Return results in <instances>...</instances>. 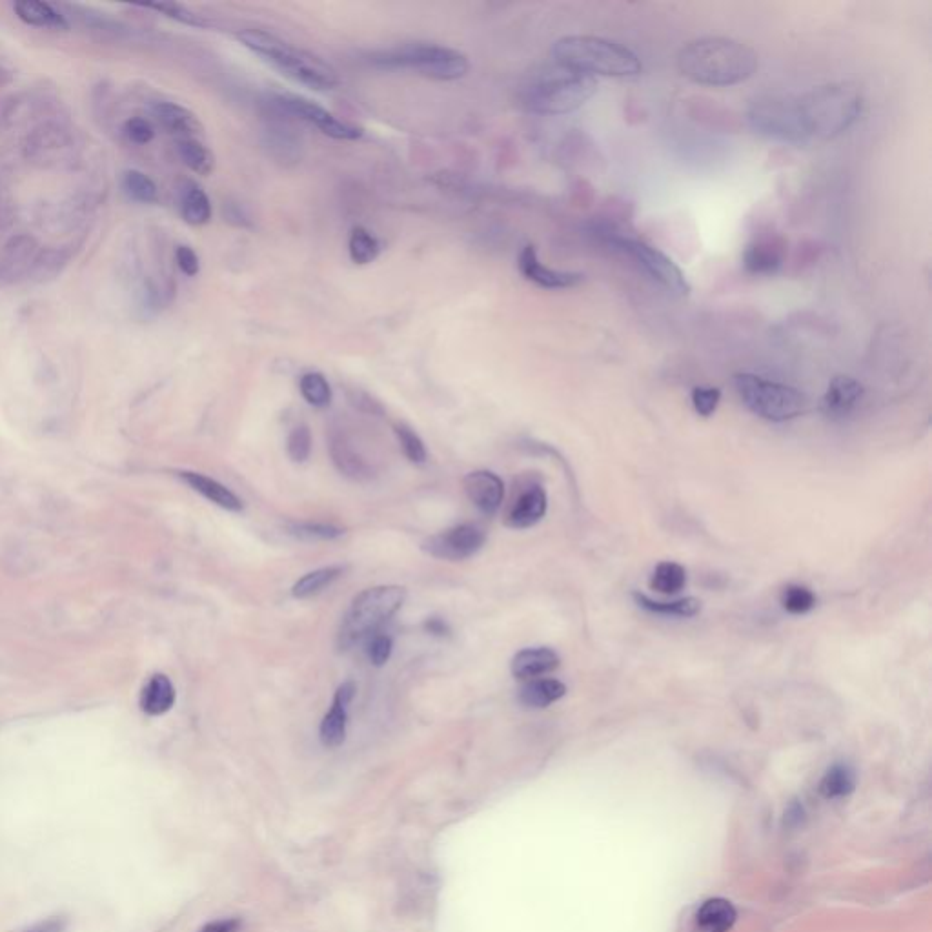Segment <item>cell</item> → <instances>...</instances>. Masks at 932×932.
I'll use <instances>...</instances> for the list:
<instances>
[{"mask_svg":"<svg viewBox=\"0 0 932 932\" xmlns=\"http://www.w3.org/2000/svg\"><path fill=\"white\" fill-rule=\"evenodd\" d=\"M758 68V53L727 37L694 39L678 53L679 73L701 86H736L754 77Z\"/></svg>","mask_w":932,"mask_h":932,"instance_id":"1","label":"cell"},{"mask_svg":"<svg viewBox=\"0 0 932 932\" xmlns=\"http://www.w3.org/2000/svg\"><path fill=\"white\" fill-rule=\"evenodd\" d=\"M237 39L244 48L261 57L286 79L303 84L314 92H330L341 84V77L332 64L323 61L312 51L297 48L274 33L264 30L239 31Z\"/></svg>","mask_w":932,"mask_h":932,"instance_id":"2","label":"cell"},{"mask_svg":"<svg viewBox=\"0 0 932 932\" xmlns=\"http://www.w3.org/2000/svg\"><path fill=\"white\" fill-rule=\"evenodd\" d=\"M863 108L862 90L849 81L812 88L798 99L801 122L809 139H836L858 121Z\"/></svg>","mask_w":932,"mask_h":932,"instance_id":"3","label":"cell"},{"mask_svg":"<svg viewBox=\"0 0 932 932\" xmlns=\"http://www.w3.org/2000/svg\"><path fill=\"white\" fill-rule=\"evenodd\" d=\"M554 62L581 75L636 77L643 70L634 51L594 35H567L552 44Z\"/></svg>","mask_w":932,"mask_h":932,"instance_id":"4","label":"cell"},{"mask_svg":"<svg viewBox=\"0 0 932 932\" xmlns=\"http://www.w3.org/2000/svg\"><path fill=\"white\" fill-rule=\"evenodd\" d=\"M368 62L379 70L414 71L432 81H457L470 70L465 53L436 42H410L374 51L368 55Z\"/></svg>","mask_w":932,"mask_h":932,"instance_id":"5","label":"cell"},{"mask_svg":"<svg viewBox=\"0 0 932 932\" xmlns=\"http://www.w3.org/2000/svg\"><path fill=\"white\" fill-rule=\"evenodd\" d=\"M598 92L594 77L554 66L541 71L528 82L523 92V104L539 115H565L576 112Z\"/></svg>","mask_w":932,"mask_h":932,"instance_id":"6","label":"cell"},{"mask_svg":"<svg viewBox=\"0 0 932 932\" xmlns=\"http://www.w3.org/2000/svg\"><path fill=\"white\" fill-rule=\"evenodd\" d=\"M403 587H374L361 592L352 601L339 630V647L348 649L357 641L372 636L405 603Z\"/></svg>","mask_w":932,"mask_h":932,"instance_id":"7","label":"cell"},{"mask_svg":"<svg viewBox=\"0 0 932 932\" xmlns=\"http://www.w3.org/2000/svg\"><path fill=\"white\" fill-rule=\"evenodd\" d=\"M734 388L741 403L752 414L772 423L791 421L807 410V397L800 390L763 379L760 375L738 374L734 377Z\"/></svg>","mask_w":932,"mask_h":932,"instance_id":"8","label":"cell"},{"mask_svg":"<svg viewBox=\"0 0 932 932\" xmlns=\"http://www.w3.org/2000/svg\"><path fill=\"white\" fill-rule=\"evenodd\" d=\"M599 235L603 237L605 243L630 257L639 268L645 270V274L652 277L670 294L679 295V297L690 294L689 281L681 272V268L670 259L669 255L663 254L656 246L638 237H632L629 233L614 230V228H601Z\"/></svg>","mask_w":932,"mask_h":932,"instance_id":"9","label":"cell"},{"mask_svg":"<svg viewBox=\"0 0 932 932\" xmlns=\"http://www.w3.org/2000/svg\"><path fill=\"white\" fill-rule=\"evenodd\" d=\"M750 128L774 141L803 144L809 141L801 122L798 99L783 95H763L750 104Z\"/></svg>","mask_w":932,"mask_h":932,"instance_id":"10","label":"cell"},{"mask_svg":"<svg viewBox=\"0 0 932 932\" xmlns=\"http://www.w3.org/2000/svg\"><path fill=\"white\" fill-rule=\"evenodd\" d=\"M268 106L270 110L281 113L284 117H292V119L312 124L319 132L325 133L326 137H332L337 141H357L363 137V130L359 126L341 121L337 115L328 112L323 106L299 95L277 93L270 97Z\"/></svg>","mask_w":932,"mask_h":932,"instance_id":"11","label":"cell"},{"mask_svg":"<svg viewBox=\"0 0 932 932\" xmlns=\"http://www.w3.org/2000/svg\"><path fill=\"white\" fill-rule=\"evenodd\" d=\"M485 532L474 525H459L441 534L428 537L423 548L430 556L448 561L472 558L485 545Z\"/></svg>","mask_w":932,"mask_h":932,"instance_id":"12","label":"cell"},{"mask_svg":"<svg viewBox=\"0 0 932 932\" xmlns=\"http://www.w3.org/2000/svg\"><path fill=\"white\" fill-rule=\"evenodd\" d=\"M517 266H519V272L527 281L536 284L539 288H545V290L576 288L585 279V275L579 274V272L556 270V268H550L547 264L541 263L539 257H537L536 248L530 246V244L521 250L519 259H517Z\"/></svg>","mask_w":932,"mask_h":932,"instance_id":"13","label":"cell"},{"mask_svg":"<svg viewBox=\"0 0 932 932\" xmlns=\"http://www.w3.org/2000/svg\"><path fill=\"white\" fill-rule=\"evenodd\" d=\"M787 241L778 233L756 237L743 254V266L752 275L778 274L785 263Z\"/></svg>","mask_w":932,"mask_h":932,"instance_id":"14","label":"cell"},{"mask_svg":"<svg viewBox=\"0 0 932 932\" xmlns=\"http://www.w3.org/2000/svg\"><path fill=\"white\" fill-rule=\"evenodd\" d=\"M862 397L863 386L860 381L849 375H838L832 379L821 399V412L831 419H843L860 405Z\"/></svg>","mask_w":932,"mask_h":932,"instance_id":"15","label":"cell"},{"mask_svg":"<svg viewBox=\"0 0 932 932\" xmlns=\"http://www.w3.org/2000/svg\"><path fill=\"white\" fill-rule=\"evenodd\" d=\"M463 485L466 496L481 512L496 514L505 497V485L496 474L488 470L472 472L465 477Z\"/></svg>","mask_w":932,"mask_h":932,"instance_id":"16","label":"cell"},{"mask_svg":"<svg viewBox=\"0 0 932 932\" xmlns=\"http://www.w3.org/2000/svg\"><path fill=\"white\" fill-rule=\"evenodd\" d=\"M153 113L168 132L179 139H199L204 128L199 117L175 102H155Z\"/></svg>","mask_w":932,"mask_h":932,"instance_id":"17","label":"cell"},{"mask_svg":"<svg viewBox=\"0 0 932 932\" xmlns=\"http://www.w3.org/2000/svg\"><path fill=\"white\" fill-rule=\"evenodd\" d=\"M355 685L352 681L343 683L335 692L332 709L321 723V741L326 747H339L346 738V720L348 705L354 699Z\"/></svg>","mask_w":932,"mask_h":932,"instance_id":"18","label":"cell"},{"mask_svg":"<svg viewBox=\"0 0 932 932\" xmlns=\"http://www.w3.org/2000/svg\"><path fill=\"white\" fill-rule=\"evenodd\" d=\"M547 512V494L534 485L517 497L507 514V525L512 528H530L539 523Z\"/></svg>","mask_w":932,"mask_h":932,"instance_id":"19","label":"cell"},{"mask_svg":"<svg viewBox=\"0 0 932 932\" xmlns=\"http://www.w3.org/2000/svg\"><path fill=\"white\" fill-rule=\"evenodd\" d=\"M559 667V656L552 649H525L512 659V674L517 679H534Z\"/></svg>","mask_w":932,"mask_h":932,"instance_id":"20","label":"cell"},{"mask_svg":"<svg viewBox=\"0 0 932 932\" xmlns=\"http://www.w3.org/2000/svg\"><path fill=\"white\" fill-rule=\"evenodd\" d=\"M13 10L17 13V17L28 26L50 28V30H70V24L64 19L61 11L55 10L48 2L19 0V2H15Z\"/></svg>","mask_w":932,"mask_h":932,"instance_id":"21","label":"cell"},{"mask_svg":"<svg viewBox=\"0 0 932 932\" xmlns=\"http://www.w3.org/2000/svg\"><path fill=\"white\" fill-rule=\"evenodd\" d=\"M175 705V687L166 674H153L141 692V710L148 716H163Z\"/></svg>","mask_w":932,"mask_h":932,"instance_id":"22","label":"cell"},{"mask_svg":"<svg viewBox=\"0 0 932 932\" xmlns=\"http://www.w3.org/2000/svg\"><path fill=\"white\" fill-rule=\"evenodd\" d=\"M179 476L186 485H190L195 492H199L201 496L210 499L215 505L226 508V510H232V512L243 510L241 499L235 496L232 490H228L221 483H217L215 479H210V477L203 476V474H197V472H181Z\"/></svg>","mask_w":932,"mask_h":932,"instance_id":"23","label":"cell"},{"mask_svg":"<svg viewBox=\"0 0 932 932\" xmlns=\"http://www.w3.org/2000/svg\"><path fill=\"white\" fill-rule=\"evenodd\" d=\"M567 694V687L558 679H534L519 690V701L530 709H545Z\"/></svg>","mask_w":932,"mask_h":932,"instance_id":"24","label":"cell"},{"mask_svg":"<svg viewBox=\"0 0 932 932\" xmlns=\"http://www.w3.org/2000/svg\"><path fill=\"white\" fill-rule=\"evenodd\" d=\"M736 922V909L727 900H709L698 911V925L703 932H729Z\"/></svg>","mask_w":932,"mask_h":932,"instance_id":"25","label":"cell"},{"mask_svg":"<svg viewBox=\"0 0 932 932\" xmlns=\"http://www.w3.org/2000/svg\"><path fill=\"white\" fill-rule=\"evenodd\" d=\"M264 133H266V142L264 144L270 148V153L274 155L275 159H279L283 163L299 161L301 141H299V137L295 135L290 126H286L284 122H279L277 126H270L268 130H264Z\"/></svg>","mask_w":932,"mask_h":932,"instance_id":"26","label":"cell"},{"mask_svg":"<svg viewBox=\"0 0 932 932\" xmlns=\"http://www.w3.org/2000/svg\"><path fill=\"white\" fill-rule=\"evenodd\" d=\"M177 153L192 172L210 175L215 168V157L201 139H179Z\"/></svg>","mask_w":932,"mask_h":932,"instance_id":"27","label":"cell"},{"mask_svg":"<svg viewBox=\"0 0 932 932\" xmlns=\"http://www.w3.org/2000/svg\"><path fill=\"white\" fill-rule=\"evenodd\" d=\"M183 219L192 226H204L212 219V203L203 188L190 184L183 193L181 203Z\"/></svg>","mask_w":932,"mask_h":932,"instance_id":"28","label":"cell"},{"mask_svg":"<svg viewBox=\"0 0 932 932\" xmlns=\"http://www.w3.org/2000/svg\"><path fill=\"white\" fill-rule=\"evenodd\" d=\"M634 599L639 607L654 612V614H663V616H678V618H692L699 614L701 610V601L696 598L678 599V601H654L647 598L645 594H634Z\"/></svg>","mask_w":932,"mask_h":932,"instance_id":"29","label":"cell"},{"mask_svg":"<svg viewBox=\"0 0 932 932\" xmlns=\"http://www.w3.org/2000/svg\"><path fill=\"white\" fill-rule=\"evenodd\" d=\"M348 254L352 263L366 266L374 263L381 254V243L374 233L368 232L363 226H355L348 239Z\"/></svg>","mask_w":932,"mask_h":932,"instance_id":"30","label":"cell"},{"mask_svg":"<svg viewBox=\"0 0 932 932\" xmlns=\"http://www.w3.org/2000/svg\"><path fill=\"white\" fill-rule=\"evenodd\" d=\"M330 450H332L335 465L345 476L354 477V479H365V477H370V474H372V470H370V466L366 465L365 459H361L359 454H355L343 437H335Z\"/></svg>","mask_w":932,"mask_h":932,"instance_id":"31","label":"cell"},{"mask_svg":"<svg viewBox=\"0 0 932 932\" xmlns=\"http://www.w3.org/2000/svg\"><path fill=\"white\" fill-rule=\"evenodd\" d=\"M341 574H343V568L341 567H326L314 570V572L306 574V576H303V578L295 583L294 588H292V594H294L295 598L299 599L317 596V594H321L326 587H330L335 579H339Z\"/></svg>","mask_w":932,"mask_h":932,"instance_id":"32","label":"cell"},{"mask_svg":"<svg viewBox=\"0 0 932 932\" xmlns=\"http://www.w3.org/2000/svg\"><path fill=\"white\" fill-rule=\"evenodd\" d=\"M685 585H687V570L678 563H670V561L659 563L650 579V587L661 594H678Z\"/></svg>","mask_w":932,"mask_h":932,"instance_id":"33","label":"cell"},{"mask_svg":"<svg viewBox=\"0 0 932 932\" xmlns=\"http://www.w3.org/2000/svg\"><path fill=\"white\" fill-rule=\"evenodd\" d=\"M299 390L304 401L315 408H326L332 403V388L325 375L319 372H308L299 381Z\"/></svg>","mask_w":932,"mask_h":932,"instance_id":"34","label":"cell"},{"mask_svg":"<svg viewBox=\"0 0 932 932\" xmlns=\"http://www.w3.org/2000/svg\"><path fill=\"white\" fill-rule=\"evenodd\" d=\"M124 190L137 203L153 204L159 201L157 184L139 170H128L124 173Z\"/></svg>","mask_w":932,"mask_h":932,"instance_id":"35","label":"cell"},{"mask_svg":"<svg viewBox=\"0 0 932 932\" xmlns=\"http://www.w3.org/2000/svg\"><path fill=\"white\" fill-rule=\"evenodd\" d=\"M854 789V774L847 765H834L821 780L820 791L825 798L847 796Z\"/></svg>","mask_w":932,"mask_h":932,"instance_id":"36","label":"cell"},{"mask_svg":"<svg viewBox=\"0 0 932 932\" xmlns=\"http://www.w3.org/2000/svg\"><path fill=\"white\" fill-rule=\"evenodd\" d=\"M144 8L148 10L159 11L163 13L166 17H170L173 21L181 22V24H186V26H192V28H208L210 26V21L204 19L203 15L195 13V11L188 10L183 4H175V2H153V4H142Z\"/></svg>","mask_w":932,"mask_h":932,"instance_id":"37","label":"cell"},{"mask_svg":"<svg viewBox=\"0 0 932 932\" xmlns=\"http://www.w3.org/2000/svg\"><path fill=\"white\" fill-rule=\"evenodd\" d=\"M781 605L791 612V614H807L812 608L816 607V596L812 594L811 588L801 587V585H789L781 594Z\"/></svg>","mask_w":932,"mask_h":932,"instance_id":"38","label":"cell"},{"mask_svg":"<svg viewBox=\"0 0 932 932\" xmlns=\"http://www.w3.org/2000/svg\"><path fill=\"white\" fill-rule=\"evenodd\" d=\"M394 430H396L397 439H399L406 457L410 461H414V463H425L426 448L423 441H421V437L417 436L410 426L403 425V423L394 426Z\"/></svg>","mask_w":932,"mask_h":932,"instance_id":"39","label":"cell"},{"mask_svg":"<svg viewBox=\"0 0 932 932\" xmlns=\"http://www.w3.org/2000/svg\"><path fill=\"white\" fill-rule=\"evenodd\" d=\"M721 401L720 388L714 386H696L692 390V405L694 410L701 417H710L716 410Z\"/></svg>","mask_w":932,"mask_h":932,"instance_id":"40","label":"cell"},{"mask_svg":"<svg viewBox=\"0 0 932 932\" xmlns=\"http://www.w3.org/2000/svg\"><path fill=\"white\" fill-rule=\"evenodd\" d=\"M290 534L308 541H317V539H335L343 536V528L334 527V525H321V523H299L290 527Z\"/></svg>","mask_w":932,"mask_h":932,"instance_id":"41","label":"cell"},{"mask_svg":"<svg viewBox=\"0 0 932 932\" xmlns=\"http://www.w3.org/2000/svg\"><path fill=\"white\" fill-rule=\"evenodd\" d=\"M312 450V436L306 426H297L288 437V454L295 463H303L310 456Z\"/></svg>","mask_w":932,"mask_h":932,"instance_id":"42","label":"cell"},{"mask_svg":"<svg viewBox=\"0 0 932 932\" xmlns=\"http://www.w3.org/2000/svg\"><path fill=\"white\" fill-rule=\"evenodd\" d=\"M124 132L128 135V139L135 142V144H148V142H152L153 137H155V130H153L152 122L146 121V119H142V117H133V119L126 122Z\"/></svg>","mask_w":932,"mask_h":932,"instance_id":"43","label":"cell"},{"mask_svg":"<svg viewBox=\"0 0 932 932\" xmlns=\"http://www.w3.org/2000/svg\"><path fill=\"white\" fill-rule=\"evenodd\" d=\"M392 654V638L386 634H374L372 641L368 643V656L375 667L385 665Z\"/></svg>","mask_w":932,"mask_h":932,"instance_id":"44","label":"cell"},{"mask_svg":"<svg viewBox=\"0 0 932 932\" xmlns=\"http://www.w3.org/2000/svg\"><path fill=\"white\" fill-rule=\"evenodd\" d=\"M175 259H177V264L181 268V272L188 277H195V275L201 272V261H199V255L195 254L192 246H186V244H181L177 246L175 250Z\"/></svg>","mask_w":932,"mask_h":932,"instance_id":"45","label":"cell"},{"mask_svg":"<svg viewBox=\"0 0 932 932\" xmlns=\"http://www.w3.org/2000/svg\"><path fill=\"white\" fill-rule=\"evenodd\" d=\"M70 931V920L66 916H50L44 918L41 922L33 923L30 927L22 929L19 932H68Z\"/></svg>","mask_w":932,"mask_h":932,"instance_id":"46","label":"cell"},{"mask_svg":"<svg viewBox=\"0 0 932 932\" xmlns=\"http://www.w3.org/2000/svg\"><path fill=\"white\" fill-rule=\"evenodd\" d=\"M239 927L241 923L237 920H217V922L206 923L199 932H239Z\"/></svg>","mask_w":932,"mask_h":932,"instance_id":"47","label":"cell"},{"mask_svg":"<svg viewBox=\"0 0 932 932\" xmlns=\"http://www.w3.org/2000/svg\"><path fill=\"white\" fill-rule=\"evenodd\" d=\"M426 629L430 630L432 634H437V636H443V634L448 632L445 623H443L441 619L436 618L430 619V621H426Z\"/></svg>","mask_w":932,"mask_h":932,"instance_id":"48","label":"cell"}]
</instances>
